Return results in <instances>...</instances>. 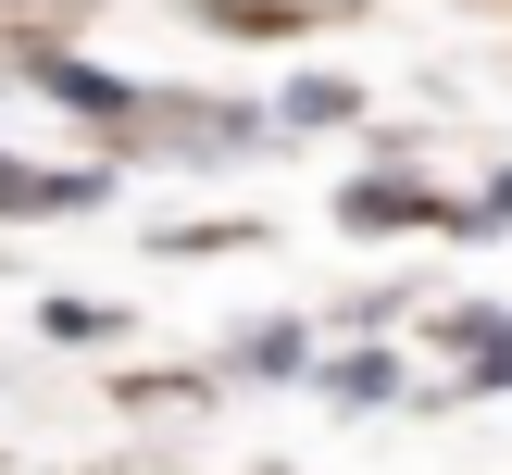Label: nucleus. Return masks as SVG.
Segmentation results:
<instances>
[{
  "label": "nucleus",
  "mask_w": 512,
  "mask_h": 475,
  "mask_svg": "<svg viewBox=\"0 0 512 475\" xmlns=\"http://www.w3.org/2000/svg\"><path fill=\"white\" fill-rule=\"evenodd\" d=\"M450 200L425 188V175H363V188H338V225L350 238H400V225H438Z\"/></svg>",
  "instance_id": "1"
},
{
  "label": "nucleus",
  "mask_w": 512,
  "mask_h": 475,
  "mask_svg": "<svg viewBox=\"0 0 512 475\" xmlns=\"http://www.w3.org/2000/svg\"><path fill=\"white\" fill-rule=\"evenodd\" d=\"M100 188L113 175H38V163L0 150V213H100Z\"/></svg>",
  "instance_id": "2"
},
{
  "label": "nucleus",
  "mask_w": 512,
  "mask_h": 475,
  "mask_svg": "<svg viewBox=\"0 0 512 475\" xmlns=\"http://www.w3.org/2000/svg\"><path fill=\"white\" fill-rule=\"evenodd\" d=\"M350 113H363V88H350V75H300L275 125H350Z\"/></svg>",
  "instance_id": "3"
},
{
  "label": "nucleus",
  "mask_w": 512,
  "mask_h": 475,
  "mask_svg": "<svg viewBox=\"0 0 512 475\" xmlns=\"http://www.w3.org/2000/svg\"><path fill=\"white\" fill-rule=\"evenodd\" d=\"M388 388H400L388 350H350V363H325V400H388Z\"/></svg>",
  "instance_id": "4"
},
{
  "label": "nucleus",
  "mask_w": 512,
  "mask_h": 475,
  "mask_svg": "<svg viewBox=\"0 0 512 475\" xmlns=\"http://www.w3.org/2000/svg\"><path fill=\"white\" fill-rule=\"evenodd\" d=\"M225 363H238V375H300V325H250Z\"/></svg>",
  "instance_id": "5"
}]
</instances>
